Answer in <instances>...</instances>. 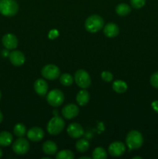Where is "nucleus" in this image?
Wrapping results in <instances>:
<instances>
[{"label":"nucleus","instance_id":"1","mask_svg":"<svg viewBox=\"0 0 158 159\" xmlns=\"http://www.w3.org/2000/svg\"><path fill=\"white\" fill-rule=\"evenodd\" d=\"M125 143L129 149L136 150L139 149L143 144V137L142 134L138 130H131L127 134Z\"/></svg>","mask_w":158,"mask_h":159},{"label":"nucleus","instance_id":"2","mask_svg":"<svg viewBox=\"0 0 158 159\" xmlns=\"http://www.w3.org/2000/svg\"><path fill=\"white\" fill-rule=\"evenodd\" d=\"M85 26L88 32L96 33L103 28L104 20L99 15H91L85 20Z\"/></svg>","mask_w":158,"mask_h":159},{"label":"nucleus","instance_id":"3","mask_svg":"<svg viewBox=\"0 0 158 159\" xmlns=\"http://www.w3.org/2000/svg\"><path fill=\"white\" fill-rule=\"evenodd\" d=\"M19 11V5L15 0H0V13L5 16H15Z\"/></svg>","mask_w":158,"mask_h":159},{"label":"nucleus","instance_id":"4","mask_svg":"<svg viewBox=\"0 0 158 159\" xmlns=\"http://www.w3.org/2000/svg\"><path fill=\"white\" fill-rule=\"evenodd\" d=\"M65 127V122L61 117L55 116L50 120L46 126L48 133L51 135H57L64 130Z\"/></svg>","mask_w":158,"mask_h":159},{"label":"nucleus","instance_id":"5","mask_svg":"<svg viewBox=\"0 0 158 159\" xmlns=\"http://www.w3.org/2000/svg\"><path fill=\"white\" fill-rule=\"evenodd\" d=\"M74 81L78 87L81 89H88L91 85V76L85 70H77L74 74Z\"/></svg>","mask_w":158,"mask_h":159},{"label":"nucleus","instance_id":"6","mask_svg":"<svg viewBox=\"0 0 158 159\" xmlns=\"http://www.w3.org/2000/svg\"><path fill=\"white\" fill-rule=\"evenodd\" d=\"M46 100L51 107H58L64 101V95L60 89H55L48 93Z\"/></svg>","mask_w":158,"mask_h":159},{"label":"nucleus","instance_id":"7","mask_svg":"<svg viewBox=\"0 0 158 159\" xmlns=\"http://www.w3.org/2000/svg\"><path fill=\"white\" fill-rule=\"evenodd\" d=\"M41 75L48 80H55L60 75V70L55 65H46L42 68Z\"/></svg>","mask_w":158,"mask_h":159},{"label":"nucleus","instance_id":"8","mask_svg":"<svg viewBox=\"0 0 158 159\" xmlns=\"http://www.w3.org/2000/svg\"><path fill=\"white\" fill-rule=\"evenodd\" d=\"M12 150L16 155H23L27 153L29 150V143L26 139L20 138L12 144Z\"/></svg>","mask_w":158,"mask_h":159},{"label":"nucleus","instance_id":"9","mask_svg":"<svg viewBox=\"0 0 158 159\" xmlns=\"http://www.w3.org/2000/svg\"><path fill=\"white\" fill-rule=\"evenodd\" d=\"M125 152V144L120 141H114L108 146V153L112 157H119Z\"/></svg>","mask_w":158,"mask_h":159},{"label":"nucleus","instance_id":"10","mask_svg":"<svg viewBox=\"0 0 158 159\" xmlns=\"http://www.w3.org/2000/svg\"><path fill=\"white\" fill-rule=\"evenodd\" d=\"M67 132L71 138L77 139L83 136L85 130L81 124H77V123H72L68 125V128H67Z\"/></svg>","mask_w":158,"mask_h":159},{"label":"nucleus","instance_id":"11","mask_svg":"<svg viewBox=\"0 0 158 159\" xmlns=\"http://www.w3.org/2000/svg\"><path fill=\"white\" fill-rule=\"evenodd\" d=\"M62 115L65 119L71 120L76 117L79 113V108L77 105L73 103L68 104L62 109Z\"/></svg>","mask_w":158,"mask_h":159},{"label":"nucleus","instance_id":"12","mask_svg":"<svg viewBox=\"0 0 158 159\" xmlns=\"http://www.w3.org/2000/svg\"><path fill=\"white\" fill-rule=\"evenodd\" d=\"M2 42L3 46L8 50L15 49L18 46V39L12 34H5L2 39Z\"/></svg>","mask_w":158,"mask_h":159},{"label":"nucleus","instance_id":"13","mask_svg":"<svg viewBox=\"0 0 158 159\" xmlns=\"http://www.w3.org/2000/svg\"><path fill=\"white\" fill-rule=\"evenodd\" d=\"M27 138L33 142H39L44 137V131L39 127H33L27 132Z\"/></svg>","mask_w":158,"mask_h":159},{"label":"nucleus","instance_id":"14","mask_svg":"<svg viewBox=\"0 0 158 159\" xmlns=\"http://www.w3.org/2000/svg\"><path fill=\"white\" fill-rule=\"evenodd\" d=\"M25 55L20 51H14L9 54V61L14 66L20 67L24 64Z\"/></svg>","mask_w":158,"mask_h":159},{"label":"nucleus","instance_id":"15","mask_svg":"<svg viewBox=\"0 0 158 159\" xmlns=\"http://www.w3.org/2000/svg\"><path fill=\"white\" fill-rule=\"evenodd\" d=\"M34 90H35L36 93L40 96H43L48 93V84L46 82V81H45L43 79H39L34 82Z\"/></svg>","mask_w":158,"mask_h":159},{"label":"nucleus","instance_id":"16","mask_svg":"<svg viewBox=\"0 0 158 159\" xmlns=\"http://www.w3.org/2000/svg\"><path fill=\"white\" fill-rule=\"evenodd\" d=\"M119 28L116 23H108L104 26V34L106 37L112 38L116 37L119 34Z\"/></svg>","mask_w":158,"mask_h":159},{"label":"nucleus","instance_id":"17","mask_svg":"<svg viewBox=\"0 0 158 159\" xmlns=\"http://www.w3.org/2000/svg\"><path fill=\"white\" fill-rule=\"evenodd\" d=\"M43 153L47 155H54L57 152V146L54 141H46L43 144Z\"/></svg>","mask_w":158,"mask_h":159},{"label":"nucleus","instance_id":"18","mask_svg":"<svg viewBox=\"0 0 158 159\" xmlns=\"http://www.w3.org/2000/svg\"><path fill=\"white\" fill-rule=\"evenodd\" d=\"M89 100L90 94L85 89L77 93V96H76V101H77L79 106L84 107V106L87 105L88 103V102H89Z\"/></svg>","mask_w":158,"mask_h":159},{"label":"nucleus","instance_id":"19","mask_svg":"<svg viewBox=\"0 0 158 159\" xmlns=\"http://www.w3.org/2000/svg\"><path fill=\"white\" fill-rule=\"evenodd\" d=\"M13 137L9 132L2 131L0 132V146L6 147L10 145L12 143Z\"/></svg>","mask_w":158,"mask_h":159},{"label":"nucleus","instance_id":"20","mask_svg":"<svg viewBox=\"0 0 158 159\" xmlns=\"http://www.w3.org/2000/svg\"><path fill=\"white\" fill-rule=\"evenodd\" d=\"M127 89L128 85L122 80H116L112 84V89L117 93H124Z\"/></svg>","mask_w":158,"mask_h":159},{"label":"nucleus","instance_id":"21","mask_svg":"<svg viewBox=\"0 0 158 159\" xmlns=\"http://www.w3.org/2000/svg\"><path fill=\"white\" fill-rule=\"evenodd\" d=\"M116 12L120 16H125L131 12V8L126 3H119L116 6Z\"/></svg>","mask_w":158,"mask_h":159},{"label":"nucleus","instance_id":"22","mask_svg":"<svg viewBox=\"0 0 158 159\" xmlns=\"http://www.w3.org/2000/svg\"><path fill=\"white\" fill-rule=\"evenodd\" d=\"M75 147L77 152H81V153H84V152H87L89 149L90 143L85 139H80L76 142Z\"/></svg>","mask_w":158,"mask_h":159},{"label":"nucleus","instance_id":"23","mask_svg":"<svg viewBox=\"0 0 158 159\" xmlns=\"http://www.w3.org/2000/svg\"><path fill=\"white\" fill-rule=\"evenodd\" d=\"M107 157V152L102 147H97L92 152V158L94 159H106Z\"/></svg>","mask_w":158,"mask_h":159},{"label":"nucleus","instance_id":"24","mask_svg":"<svg viewBox=\"0 0 158 159\" xmlns=\"http://www.w3.org/2000/svg\"><path fill=\"white\" fill-rule=\"evenodd\" d=\"M14 134L19 138H23L26 133V127L24 124L19 123V124H15V127L13 128Z\"/></svg>","mask_w":158,"mask_h":159},{"label":"nucleus","instance_id":"25","mask_svg":"<svg viewBox=\"0 0 158 159\" xmlns=\"http://www.w3.org/2000/svg\"><path fill=\"white\" fill-rule=\"evenodd\" d=\"M74 79L72 75L68 73H64L60 76V82L64 86H70L73 84Z\"/></svg>","mask_w":158,"mask_h":159},{"label":"nucleus","instance_id":"26","mask_svg":"<svg viewBox=\"0 0 158 159\" xmlns=\"http://www.w3.org/2000/svg\"><path fill=\"white\" fill-rule=\"evenodd\" d=\"M74 158V155L71 151L70 150H62L57 152L56 155L57 159H73Z\"/></svg>","mask_w":158,"mask_h":159},{"label":"nucleus","instance_id":"27","mask_svg":"<svg viewBox=\"0 0 158 159\" xmlns=\"http://www.w3.org/2000/svg\"><path fill=\"white\" fill-rule=\"evenodd\" d=\"M101 77H102V80L106 82H110L113 79L112 74L108 71H102V74H101Z\"/></svg>","mask_w":158,"mask_h":159},{"label":"nucleus","instance_id":"28","mask_svg":"<svg viewBox=\"0 0 158 159\" xmlns=\"http://www.w3.org/2000/svg\"><path fill=\"white\" fill-rule=\"evenodd\" d=\"M130 3L134 9H140L144 6L146 0H130Z\"/></svg>","mask_w":158,"mask_h":159},{"label":"nucleus","instance_id":"29","mask_svg":"<svg viewBox=\"0 0 158 159\" xmlns=\"http://www.w3.org/2000/svg\"><path fill=\"white\" fill-rule=\"evenodd\" d=\"M150 82L152 86L158 89V71H156L150 76Z\"/></svg>","mask_w":158,"mask_h":159},{"label":"nucleus","instance_id":"30","mask_svg":"<svg viewBox=\"0 0 158 159\" xmlns=\"http://www.w3.org/2000/svg\"><path fill=\"white\" fill-rule=\"evenodd\" d=\"M58 35L59 33L57 30H52L50 31L48 37H49L50 39H55L58 37Z\"/></svg>","mask_w":158,"mask_h":159},{"label":"nucleus","instance_id":"31","mask_svg":"<svg viewBox=\"0 0 158 159\" xmlns=\"http://www.w3.org/2000/svg\"><path fill=\"white\" fill-rule=\"evenodd\" d=\"M152 108L154 110L155 112L158 113V100L153 101V102H152Z\"/></svg>","mask_w":158,"mask_h":159},{"label":"nucleus","instance_id":"32","mask_svg":"<svg viewBox=\"0 0 158 159\" xmlns=\"http://www.w3.org/2000/svg\"><path fill=\"white\" fill-rule=\"evenodd\" d=\"M2 120H3V115H2V113L1 112V110H0V124L2 122Z\"/></svg>","mask_w":158,"mask_h":159},{"label":"nucleus","instance_id":"33","mask_svg":"<svg viewBox=\"0 0 158 159\" xmlns=\"http://www.w3.org/2000/svg\"><path fill=\"white\" fill-rule=\"evenodd\" d=\"M80 159H91V158L87 156H82V157H80Z\"/></svg>","mask_w":158,"mask_h":159},{"label":"nucleus","instance_id":"34","mask_svg":"<svg viewBox=\"0 0 158 159\" xmlns=\"http://www.w3.org/2000/svg\"><path fill=\"white\" fill-rule=\"evenodd\" d=\"M2 155H3L2 150V149L0 148V158H2Z\"/></svg>","mask_w":158,"mask_h":159},{"label":"nucleus","instance_id":"35","mask_svg":"<svg viewBox=\"0 0 158 159\" xmlns=\"http://www.w3.org/2000/svg\"><path fill=\"white\" fill-rule=\"evenodd\" d=\"M133 159H137V158H139V159H142V157H139V156H136V157H133Z\"/></svg>","mask_w":158,"mask_h":159},{"label":"nucleus","instance_id":"36","mask_svg":"<svg viewBox=\"0 0 158 159\" xmlns=\"http://www.w3.org/2000/svg\"><path fill=\"white\" fill-rule=\"evenodd\" d=\"M1 97H2V93H1V91H0V99H1Z\"/></svg>","mask_w":158,"mask_h":159}]
</instances>
